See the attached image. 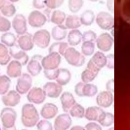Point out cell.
I'll return each instance as SVG.
<instances>
[{
  "mask_svg": "<svg viewBox=\"0 0 130 130\" xmlns=\"http://www.w3.org/2000/svg\"><path fill=\"white\" fill-rule=\"evenodd\" d=\"M39 113L31 104H24L21 109V120L23 125L26 127H32L36 125L39 120Z\"/></svg>",
  "mask_w": 130,
  "mask_h": 130,
  "instance_id": "1",
  "label": "cell"
},
{
  "mask_svg": "<svg viewBox=\"0 0 130 130\" xmlns=\"http://www.w3.org/2000/svg\"><path fill=\"white\" fill-rule=\"evenodd\" d=\"M63 56L67 62L72 66L79 67L85 63L84 56L73 47H68Z\"/></svg>",
  "mask_w": 130,
  "mask_h": 130,
  "instance_id": "2",
  "label": "cell"
},
{
  "mask_svg": "<svg viewBox=\"0 0 130 130\" xmlns=\"http://www.w3.org/2000/svg\"><path fill=\"white\" fill-rule=\"evenodd\" d=\"M75 92L79 96L92 97L98 92V87L91 83L79 82L75 86Z\"/></svg>",
  "mask_w": 130,
  "mask_h": 130,
  "instance_id": "3",
  "label": "cell"
},
{
  "mask_svg": "<svg viewBox=\"0 0 130 130\" xmlns=\"http://www.w3.org/2000/svg\"><path fill=\"white\" fill-rule=\"evenodd\" d=\"M51 36L50 32L47 30L45 29H40L35 32L32 36L34 43L37 47L45 49L50 44Z\"/></svg>",
  "mask_w": 130,
  "mask_h": 130,
  "instance_id": "4",
  "label": "cell"
},
{
  "mask_svg": "<svg viewBox=\"0 0 130 130\" xmlns=\"http://www.w3.org/2000/svg\"><path fill=\"white\" fill-rule=\"evenodd\" d=\"M17 113L12 108H4L0 114V118L4 127L11 128L15 126Z\"/></svg>",
  "mask_w": 130,
  "mask_h": 130,
  "instance_id": "5",
  "label": "cell"
},
{
  "mask_svg": "<svg viewBox=\"0 0 130 130\" xmlns=\"http://www.w3.org/2000/svg\"><path fill=\"white\" fill-rule=\"evenodd\" d=\"M98 25L102 29L110 30L114 26L113 17L109 13L102 11L99 13L95 19Z\"/></svg>",
  "mask_w": 130,
  "mask_h": 130,
  "instance_id": "6",
  "label": "cell"
},
{
  "mask_svg": "<svg viewBox=\"0 0 130 130\" xmlns=\"http://www.w3.org/2000/svg\"><path fill=\"white\" fill-rule=\"evenodd\" d=\"M61 62V55L57 53L52 52L43 57L41 61L44 70H55Z\"/></svg>",
  "mask_w": 130,
  "mask_h": 130,
  "instance_id": "7",
  "label": "cell"
},
{
  "mask_svg": "<svg viewBox=\"0 0 130 130\" xmlns=\"http://www.w3.org/2000/svg\"><path fill=\"white\" fill-rule=\"evenodd\" d=\"M32 85V78L27 73H22L17 80L16 90L21 94L26 93Z\"/></svg>",
  "mask_w": 130,
  "mask_h": 130,
  "instance_id": "8",
  "label": "cell"
},
{
  "mask_svg": "<svg viewBox=\"0 0 130 130\" xmlns=\"http://www.w3.org/2000/svg\"><path fill=\"white\" fill-rule=\"evenodd\" d=\"M47 20L45 14L38 10L31 11L27 18V21L29 25L36 28L43 26L47 21Z\"/></svg>",
  "mask_w": 130,
  "mask_h": 130,
  "instance_id": "9",
  "label": "cell"
},
{
  "mask_svg": "<svg viewBox=\"0 0 130 130\" xmlns=\"http://www.w3.org/2000/svg\"><path fill=\"white\" fill-rule=\"evenodd\" d=\"M11 24L17 35L21 36L27 32V20L23 15L16 14L14 17Z\"/></svg>",
  "mask_w": 130,
  "mask_h": 130,
  "instance_id": "10",
  "label": "cell"
},
{
  "mask_svg": "<svg viewBox=\"0 0 130 130\" xmlns=\"http://www.w3.org/2000/svg\"><path fill=\"white\" fill-rule=\"evenodd\" d=\"M43 56L39 54L33 55L30 60L28 61L27 64V70L28 72L32 76L39 75L42 70L41 61Z\"/></svg>",
  "mask_w": 130,
  "mask_h": 130,
  "instance_id": "11",
  "label": "cell"
},
{
  "mask_svg": "<svg viewBox=\"0 0 130 130\" xmlns=\"http://www.w3.org/2000/svg\"><path fill=\"white\" fill-rule=\"evenodd\" d=\"M113 38L107 32L102 34L96 40L97 47L103 52L110 51L113 44Z\"/></svg>",
  "mask_w": 130,
  "mask_h": 130,
  "instance_id": "12",
  "label": "cell"
},
{
  "mask_svg": "<svg viewBox=\"0 0 130 130\" xmlns=\"http://www.w3.org/2000/svg\"><path fill=\"white\" fill-rule=\"evenodd\" d=\"M46 95L43 90L40 87H35L29 91L27 95V100L35 104H42L45 101Z\"/></svg>",
  "mask_w": 130,
  "mask_h": 130,
  "instance_id": "13",
  "label": "cell"
},
{
  "mask_svg": "<svg viewBox=\"0 0 130 130\" xmlns=\"http://www.w3.org/2000/svg\"><path fill=\"white\" fill-rule=\"evenodd\" d=\"M72 120L68 113L61 114L57 116L54 122V130H67L71 126Z\"/></svg>",
  "mask_w": 130,
  "mask_h": 130,
  "instance_id": "14",
  "label": "cell"
},
{
  "mask_svg": "<svg viewBox=\"0 0 130 130\" xmlns=\"http://www.w3.org/2000/svg\"><path fill=\"white\" fill-rule=\"evenodd\" d=\"M43 90L46 96L51 98H57L62 91V87L57 82H48L43 86Z\"/></svg>",
  "mask_w": 130,
  "mask_h": 130,
  "instance_id": "15",
  "label": "cell"
},
{
  "mask_svg": "<svg viewBox=\"0 0 130 130\" xmlns=\"http://www.w3.org/2000/svg\"><path fill=\"white\" fill-rule=\"evenodd\" d=\"M20 98V94L16 90H11L3 95L2 101L6 106L15 107L19 103Z\"/></svg>",
  "mask_w": 130,
  "mask_h": 130,
  "instance_id": "16",
  "label": "cell"
},
{
  "mask_svg": "<svg viewBox=\"0 0 130 130\" xmlns=\"http://www.w3.org/2000/svg\"><path fill=\"white\" fill-rule=\"evenodd\" d=\"M113 95L109 91L100 92L96 98V102L98 105L103 108H108L113 103Z\"/></svg>",
  "mask_w": 130,
  "mask_h": 130,
  "instance_id": "17",
  "label": "cell"
},
{
  "mask_svg": "<svg viewBox=\"0 0 130 130\" xmlns=\"http://www.w3.org/2000/svg\"><path fill=\"white\" fill-rule=\"evenodd\" d=\"M105 112L97 106L88 107L85 112L84 117L90 121H100L103 117Z\"/></svg>",
  "mask_w": 130,
  "mask_h": 130,
  "instance_id": "18",
  "label": "cell"
},
{
  "mask_svg": "<svg viewBox=\"0 0 130 130\" xmlns=\"http://www.w3.org/2000/svg\"><path fill=\"white\" fill-rule=\"evenodd\" d=\"M17 43L19 48L24 51L31 50L35 45L32 36L28 32L21 35L18 39Z\"/></svg>",
  "mask_w": 130,
  "mask_h": 130,
  "instance_id": "19",
  "label": "cell"
},
{
  "mask_svg": "<svg viewBox=\"0 0 130 130\" xmlns=\"http://www.w3.org/2000/svg\"><path fill=\"white\" fill-rule=\"evenodd\" d=\"M63 111L68 113L71 108L76 104V100L72 93L68 91L63 92L60 98Z\"/></svg>",
  "mask_w": 130,
  "mask_h": 130,
  "instance_id": "20",
  "label": "cell"
},
{
  "mask_svg": "<svg viewBox=\"0 0 130 130\" xmlns=\"http://www.w3.org/2000/svg\"><path fill=\"white\" fill-rule=\"evenodd\" d=\"M22 67L21 63L16 60H12L8 64L6 73L8 77L10 78H17L22 74Z\"/></svg>",
  "mask_w": 130,
  "mask_h": 130,
  "instance_id": "21",
  "label": "cell"
},
{
  "mask_svg": "<svg viewBox=\"0 0 130 130\" xmlns=\"http://www.w3.org/2000/svg\"><path fill=\"white\" fill-rule=\"evenodd\" d=\"M15 46L11 47L9 49V53L11 57L14 58L15 60L19 61L22 66H25L28 62L29 57L25 51L19 48V50L15 47Z\"/></svg>",
  "mask_w": 130,
  "mask_h": 130,
  "instance_id": "22",
  "label": "cell"
},
{
  "mask_svg": "<svg viewBox=\"0 0 130 130\" xmlns=\"http://www.w3.org/2000/svg\"><path fill=\"white\" fill-rule=\"evenodd\" d=\"M58 113L57 107L53 103H46L42 107L40 114L42 117L46 119L54 118Z\"/></svg>",
  "mask_w": 130,
  "mask_h": 130,
  "instance_id": "23",
  "label": "cell"
},
{
  "mask_svg": "<svg viewBox=\"0 0 130 130\" xmlns=\"http://www.w3.org/2000/svg\"><path fill=\"white\" fill-rule=\"evenodd\" d=\"M67 35V28L63 24L54 26L52 28L51 32L52 38L57 41H61L64 40Z\"/></svg>",
  "mask_w": 130,
  "mask_h": 130,
  "instance_id": "24",
  "label": "cell"
},
{
  "mask_svg": "<svg viewBox=\"0 0 130 130\" xmlns=\"http://www.w3.org/2000/svg\"><path fill=\"white\" fill-rule=\"evenodd\" d=\"M82 39V34L81 31L77 29H72L67 35V41L69 45L75 46L79 44Z\"/></svg>",
  "mask_w": 130,
  "mask_h": 130,
  "instance_id": "25",
  "label": "cell"
},
{
  "mask_svg": "<svg viewBox=\"0 0 130 130\" xmlns=\"http://www.w3.org/2000/svg\"><path fill=\"white\" fill-rule=\"evenodd\" d=\"M71 74L69 70L66 68H59L58 74L55 79L56 82L61 86L67 85L71 80Z\"/></svg>",
  "mask_w": 130,
  "mask_h": 130,
  "instance_id": "26",
  "label": "cell"
},
{
  "mask_svg": "<svg viewBox=\"0 0 130 130\" xmlns=\"http://www.w3.org/2000/svg\"><path fill=\"white\" fill-rule=\"evenodd\" d=\"M68 43L62 41H57L53 43L49 48V53H57L60 55L63 56L66 51L68 49Z\"/></svg>",
  "mask_w": 130,
  "mask_h": 130,
  "instance_id": "27",
  "label": "cell"
},
{
  "mask_svg": "<svg viewBox=\"0 0 130 130\" xmlns=\"http://www.w3.org/2000/svg\"><path fill=\"white\" fill-rule=\"evenodd\" d=\"M90 59L92 63L100 70L101 68L106 66L107 57L102 52H96Z\"/></svg>",
  "mask_w": 130,
  "mask_h": 130,
  "instance_id": "28",
  "label": "cell"
},
{
  "mask_svg": "<svg viewBox=\"0 0 130 130\" xmlns=\"http://www.w3.org/2000/svg\"><path fill=\"white\" fill-rule=\"evenodd\" d=\"M64 25L67 29H75L81 26L80 17L77 15H68L65 20Z\"/></svg>",
  "mask_w": 130,
  "mask_h": 130,
  "instance_id": "29",
  "label": "cell"
},
{
  "mask_svg": "<svg viewBox=\"0 0 130 130\" xmlns=\"http://www.w3.org/2000/svg\"><path fill=\"white\" fill-rule=\"evenodd\" d=\"M94 18L93 12L90 10H87L81 14L80 20L81 24L85 26H90L93 23Z\"/></svg>",
  "mask_w": 130,
  "mask_h": 130,
  "instance_id": "30",
  "label": "cell"
},
{
  "mask_svg": "<svg viewBox=\"0 0 130 130\" xmlns=\"http://www.w3.org/2000/svg\"><path fill=\"white\" fill-rule=\"evenodd\" d=\"M66 17V15L64 12L56 10L52 13L50 20L56 25H60L65 22Z\"/></svg>",
  "mask_w": 130,
  "mask_h": 130,
  "instance_id": "31",
  "label": "cell"
},
{
  "mask_svg": "<svg viewBox=\"0 0 130 130\" xmlns=\"http://www.w3.org/2000/svg\"><path fill=\"white\" fill-rule=\"evenodd\" d=\"M1 43L7 47H12L15 45L16 37L15 35L11 32H4L1 37Z\"/></svg>",
  "mask_w": 130,
  "mask_h": 130,
  "instance_id": "32",
  "label": "cell"
},
{
  "mask_svg": "<svg viewBox=\"0 0 130 130\" xmlns=\"http://www.w3.org/2000/svg\"><path fill=\"white\" fill-rule=\"evenodd\" d=\"M11 56L7 46L0 43V65H6L10 60Z\"/></svg>",
  "mask_w": 130,
  "mask_h": 130,
  "instance_id": "33",
  "label": "cell"
},
{
  "mask_svg": "<svg viewBox=\"0 0 130 130\" xmlns=\"http://www.w3.org/2000/svg\"><path fill=\"white\" fill-rule=\"evenodd\" d=\"M99 73L96 72L91 69L86 68L81 74V78L83 82L88 83L92 81L97 76Z\"/></svg>",
  "mask_w": 130,
  "mask_h": 130,
  "instance_id": "34",
  "label": "cell"
},
{
  "mask_svg": "<svg viewBox=\"0 0 130 130\" xmlns=\"http://www.w3.org/2000/svg\"><path fill=\"white\" fill-rule=\"evenodd\" d=\"M69 113L73 117L82 118L84 116L85 109L81 105L76 103L70 110Z\"/></svg>",
  "mask_w": 130,
  "mask_h": 130,
  "instance_id": "35",
  "label": "cell"
},
{
  "mask_svg": "<svg viewBox=\"0 0 130 130\" xmlns=\"http://www.w3.org/2000/svg\"><path fill=\"white\" fill-rule=\"evenodd\" d=\"M11 84V80L8 76L3 75L0 76V94H6L9 89Z\"/></svg>",
  "mask_w": 130,
  "mask_h": 130,
  "instance_id": "36",
  "label": "cell"
},
{
  "mask_svg": "<svg viewBox=\"0 0 130 130\" xmlns=\"http://www.w3.org/2000/svg\"><path fill=\"white\" fill-rule=\"evenodd\" d=\"M2 14L6 17H11L13 16L16 12L15 6L11 3H7L0 10Z\"/></svg>",
  "mask_w": 130,
  "mask_h": 130,
  "instance_id": "37",
  "label": "cell"
},
{
  "mask_svg": "<svg viewBox=\"0 0 130 130\" xmlns=\"http://www.w3.org/2000/svg\"><path fill=\"white\" fill-rule=\"evenodd\" d=\"M94 43L90 42H84L81 46V52L85 56H90L94 51Z\"/></svg>",
  "mask_w": 130,
  "mask_h": 130,
  "instance_id": "38",
  "label": "cell"
},
{
  "mask_svg": "<svg viewBox=\"0 0 130 130\" xmlns=\"http://www.w3.org/2000/svg\"><path fill=\"white\" fill-rule=\"evenodd\" d=\"M83 5V0H69L68 6L70 12L76 13L81 9Z\"/></svg>",
  "mask_w": 130,
  "mask_h": 130,
  "instance_id": "39",
  "label": "cell"
},
{
  "mask_svg": "<svg viewBox=\"0 0 130 130\" xmlns=\"http://www.w3.org/2000/svg\"><path fill=\"white\" fill-rule=\"evenodd\" d=\"M114 117L113 114L110 112H105L103 117L98 122L101 125L104 127H108L114 123Z\"/></svg>",
  "mask_w": 130,
  "mask_h": 130,
  "instance_id": "40",
  "label": "cell"
},
{
  "mask_svg": "<svg viewBox=\"0 0 130 130\" xmlns=\"http://www.w3.org/2000/svg\"><path fill=\"white\" fill-rule=\"evenodd\" d=\"M12 26L11 22L0 13V31L3 32H8Z\"/></svg>",
  "mask_w": 130,
  "mask_h": 130,
  "instance_id": "41",
  "label": "cell"
},
{
  "mask_svg": "<svg viewBox=\"0 0 130 130\" xmlns=\"http://www.w3.org/2000/svg\"><path fill=\"white\" fill-rule=\"evenodd\" d=\"M96 34L92 30H87L82 34V41L84 42H90L94 43L96 41Z\"/></svg>",
  "mask_w": 130,
  "mask_h": 130,
  "instance_id": "42",
  "label": "cell"
},
{
  "mask_svg": "<svg viewBox=\"0 0 130 130\" xmlns=\"http://www.w3.org/2000/svg\"><path fill=\"white\" fill-rule=\"evenodd\" d=\"M64 1V0H45V4L47 8L52 10L60 7Z\"/></svg>",
  "mask_w": 130,
  "mask_h": 130,
  "instance_id": "43",
  "label": "cell"
},
{
  "mask_svg": "<svg viewBox=\"0 0 130 130\" xmlns=\"http://www.w3.org/2000/svg\"><path fill=\"white\" fill-rule=\"evenodd\" d=\"M38 130H52L53 127L51 122L47 120H41L37 124Z\"/></svg>",
  "mask_w": 130,
  "mask_h": 130,
  "instance_id": "44",
  "label": "cell"
},
{
  "mask_svg": "<svg viewBox=\"0 0 130 130\" xmlns=\"http://www.w3.org/2000/svg\"><path fill=\"white\" fill-rule=\"evenodd\" d=\"M58 70V68L55 70H44V75L49 80H55L57 76Z\"/></svg>",
  "mask_w": 130,
  "mask_h": 130,
  "instance_id": "45",
  "label": "cell"
},
{
  "mask_svg": "<svg viewBox=\"0 0 130 130\" xmlns=\"http://www.w3.org/2000/svg\"><path fill=\"white\" fill-rule=\"evenodd\" d=\"M85 130H102L100 125L95 122H89L86 124L84 127Z\"/></svg>",
  "mask_w": 130,
  "mask_h": 130,
  "instance_id": "46",
  "label": "cell"
},
{
  "mask_svg": "<svg viewBox=\"0 0 130 130\" xmlns=\"http://www.w3.org/2000/svg\"><path fill=\"white\" fill-rule=\"evenodd\" d=\"M114 56L112 54H108L106 56L107 57V63L106 66L110 69H113L114 68Z\"/></svg>",
  "mask_w": 130,
  "mask_h": 130,
  "instance_id": "47",
  "label": "cell"
},
{
  "mask_svg": "<svg viewBox=\"0 0 130 130\" xmlns=\"http://www.w3.org/2000/svg\"><path fill=\"white\" fill-rule=\"evenodd\" d=\"M45 0H33L32 6L37 9H42L44 8L46 6L45 4Z\"/></svg>",
  "mask_w": 130,
  "mask_h": 130,
  "instance_id": "48",
  "label": "cell"
},
{
  "mask_svg": "<svg viewBox=\"0 0 130 130\" xmlns=\"http://www.w3.org/2000/svg\"><path fill=\"white\" fill-rule=\"evenodd\" d=\"M114 0H107V7L108 10L111 12L113 13L114 10Z\"/></svg>",
  "mask_w": 130,
  "mask_h": 130,
  "instance_id": "49",
  "label": "cell"
},
{
  "mask_svg": "<svg viewBox=\"0 0 130 130\" xmlns=\"http://www.w3.org/2000/svg\"><path fill=\"white\" fill-rule=\"evenodd\" d=\"M106 88L108 91L113 92L114 91V80L111 79L107 83Z\"/></svg>",
  "mask_w": 130,
  "mask_h": 130,
  "instance_id": "50",
  "label": "cell"
},
{
  "mask_svg": "<svg viewBox=\"0 0 130 130\" xmlns=\"http://www.w3.org/2000/svg\"><path fill=\"white\" fill-rule=\"evenodd\" d=\"M70 130H85V129L84 127H83L81 126L76 125L71 127Z\"/></svg>",
  "mask_w": 130,
  "mask_h": 130,
  "instance_id": "51",
  "label": "cell"
},
{
  "mask_svg": "<svg viewBox=\"0 0 130 130\" xmlns=\"http://www.w3.org/2000/svg\"><path fill=\"white\" fill-rule=\"evenodd\" d=\"M6 3V0H0V10L5 6Z\"/></svg>",
  "mask_w": 130,
  "mask_h": 130,
  "instance_id": "52",
  "label": "cell"
},
{
  "mask_svg": "<svg viewBox=\"0 0 130 130\" xmlns=\"http://www.w3.org/2000/svg\"><path fill=\"white\" fill-rule=\"evenodd\" d=\"M3 130H16V128L15 126H13V127L11 128H5V127H3Z\"/></svg>",
  "mask_w": 130,
  "mask_h": 130,
  "instance_id": "53",
  "label": "cell"
},
{
  "mask_svg": "<svg viewBox=\"0 0 130 130\" xmlns=\"http://www.w3.org/2000/svg\"><path fill=\"white\" fill-rule=\"evenodd\" d=\"M8 1H9L10 2H11L12 3H15V2H17L19 0H8Z\"/></svg>",
  "mask_w": 130,
  "mask_h": 130,
  "instance_id": "54",
  "label": "cell"
},
{
  "mask_svg": "<svg viewBox=\"0 0 130 130\" xmlns=\"http://www.w3.org/2000/svg\"><path fill=\"white\" fill-rule=\"evenodd\" d=\"M91 2H98L99 0H89Z\"/></svg>",
  "mask_w": 130,
  "mask_h": 130,
  "instance_id": "55",
  "label": "cell"
},
{
  "mask_svg": "<svg viewBox=\"0 0 130 130\" xmlns=\"http://www.w3.org/2000/svg\"><path fill=\"white\" fill-rule=\"evenodd\" d=\"M108 130H114V127H111L109 128Z\"/></svg>",
  "mask_w": 130,
  "mask_h": 130,
  "instance_id": "56",
  "label": "cell"
},
{
  "mask_svg": "<svg viewBox=\"0 0 130 130\" xmlns=\"http://www.w3.org/2000/svg\"><path fill=\"white\" fill-rule=\"evenodd\" d=\"M0 130H3V128H2V127H1V125H0Z\"/></svg>",
  "mask_w": 130,
  "mask_h": 130,
  "instance_id": "57",
  "label": "cell"
},
{
  "mask_svg": "<svg viewBox=\"0 0 130 130\" xmlns=\"http://www.w3.org/2000/svg\"><path fill=\"white\" fill-rule=\"evenodd\" d=\"M21 130H27V129H22Z\"/></svg>",
  "mask_w": 130,
  "mask_h": 130,
  "instance_id": "58",
  "label": "cell"
}]
</instances>
